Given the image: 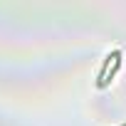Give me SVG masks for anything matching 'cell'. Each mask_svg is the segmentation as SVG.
<instances>
[{
  "label": "cell",
  "mask_w": 126,
  "mask_h": 126,
  "mask_svg": "<svg viewBox=\"0 0 126 126\" xmlns=\"http://www.w3.org/2000/svg\"><path fill=\"white\" fill-rule=\"evenodd\" d=\"M121 126H126V124H121Z\"/></svg>",
  "instance_id": "cell-1"
}]
</instances>
